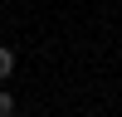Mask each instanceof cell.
Instances as JSON below:
<instances>
[{"mask_svg": "<svg viewBox=\"0 0 122 117\" xmlns=\"http://www.w3.org/2000/svg\"><path fill=\"white\" fill-rule=\"evenodd\" d=\"M10 73H15V49H10V44H0V83H5Z\"/></svg>", "mask_w": 122, "mask_h": 117, "instance_id": "6da1fadb", "label": "cell"}, {"mask_svg": "<svg viewBox=\"0 0 122 117\" xmlns=\"http://www.w3.org/2000/svg\"><path fill=\"white\" fill-rule=\"evenodd\" d=\"M0 117H15V93L0 83Z\"/></svg>", "mask_w": 122, "mask_h": 117, "instance_id": "7a4b0ae2", "label": "cell"}]
</instances>
